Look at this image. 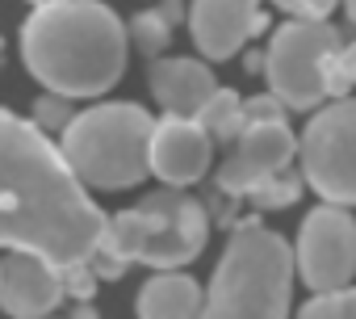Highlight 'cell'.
I'll list each match as a JSON object with an SVG mask.
<instances>
[{
	"mask_svg": "<svg viewBox=\"0 0 356 319\" xmlns=\"http://www.w3.org/2000/svg\"><path fill=\"white\" fill-rule=\"evenodd\" d=\"M105 219L59 147L30 118L0 109V248L67 277L92 265Z\"/></svg>",
	"mask_w": 356,
	"mask_h": 319,
	"instance_id": "cell-1",
	"label": "cell"
},
{
	"mask_svg": "<svg viewBox=\"0 0 356 319\" xmlns=\"http://www.w3.org/2000/svg\"><path fill=\"white\" fill-rule=\"evenodd\" d=\"M126 26L101 0H42L26 17L22 59L30 76L72 101L101 97L126 72Z\"/></svg>",
	"mask_w": 356,
	"mask_h": 319,
	"instance_id": "cell-2",
	"label": "cell"
},
{
	"mask_svg": "<svg viewBox=\"0 0 356 319\" xmlns=\"http://www.w3.org/2000/svg\"><path fill=\"white\" fill-rule=\"evenodd\" d=\"M289 294L293 248L260 219H239L197 319H289Z\"/></svg>",
	"mask_w": 356,
	"mask_h": 319,
	"instance_id": "cell-3",
	"label": "cell"
},
{
	"mask_svg": "<svg viewBox=\"0 0 356 319\" xmlns=\"http://www.w3.org/2000/svg\"><path fill=\"white\" fill-rule=\"evenodd\" d=\"M206 240H210L206 206L181 189H159V194L143 198L134 210L105 219L97 256L113 260L122 269L130 260H143L159 273H176L206 248Z\"/></svg>",
	"mask_w": 356,
	"mask_h": 319,
	"instance_id": "cell-4",
	"label": "cell"
},
{
	"mask_svg": "<svg viewBox=\"0 0 356 319\" xmlns=\"http://www.w3.org/2000/svg\"><path fill=\"white\" fill-rule=\"evenodd\" d=\"M155 118L130 101H105L76 114L63 126L59 155L80 185L92 189H130L147 177V143Z\"/></svg>",
	"mask_w": 356,
	"mask_h": 319,
	"instance_id": "cell-5",
	"label": "cell"
},
{
	"mask_svg": "<svg viewBox=\"0 0 356 319\" xmlns=\"http://www.w3.org/2000/svg\"><path fill=\"white\" fill-rule=\"evenodd\" d=\"M339 30L327 22H285L264 55V76L281 109H314L327 101V63L339 51Z\"/></svg>",
	"mask_w": 356,
	"mask_h": 319,
	"instance_id": "cell-6",
	"label": "cell"
},
{
	"mask_svg": "<svg viewBox=\"0 0 356 319\" xmlns=\"http://www.w3.org/2000/svg\"><path fill=\"white\" fill-rule=\"evenodd\" d=\"M302 177L323 206H356V101L318 109L298 143Z\"/></svg>",
	"mask_w": 356,
	"mask_h": 319,
	"instance_id": "cell-7",
	"label": "cell"
},
{
	"mask_svg": "<svg viewBox=\"0 0 356 319\" xmlns=\"http://www.w3.org/2000/svg\"><path fill=\"white\" fill-rule=\"evenodd\" d=\"M293 273H302L314 294L343 290L356 273V219L339 206H314L302 219Z\"/></svg>",
	"mask_w": 356,
	"mask_h": 319,
	"instance_id": "cell-8",
	"label": "cell"
},
{
	"mask_svg": "<svg viewBox=\"0 0 356 319\" xmlns=\"http://www.w3.org/2000/svg\"><path fill=\"white\" fill-rule=\"evenodd\" d=\"M298 155V134L285 122H256L243 126L231 155L218 169V189L231 198H248L260 181L277 177L289 169V160Z\"/></svg>",
	"mask_w": 356,
	"mask_h": 319,
	"instance_id": "cell-9",
	"label": "cell"
},
{
	"mask_svg": "<svg viewBox=\"0 0 356 319\" xmlns=\"http://www.w3.org/2000/svg\"><path fill=\"white\" fill-rule=\"evenodd\" d=\"M214 143L189 118H159L147 143V173H155L168 189H185L206 177Z\"/></svg>",
	"mask_w": 356,
	"mask_h": 319,
	"instance_id": "cell-10",
	"label": "cell"
},
{
	"mask_svg": "<svg viewBox=\"0 0 356 319\" xmlns=\"http://www.w3.org/2000/svg\"><path fill=\"white\" fill-rule=\"evenodd\" d=\"M264 30L260 0H193L189 5V34L206 59H231L243 51L252 34Z\"/></svg>",
	"mask_w": 356,
	"mask_h": 319,
	"instance_id": "cell-11",
	"label": "cell"
},
{
	"mask_svg": "<svg viewBox=\"0 0 356 319\" xmlns=\"http://www.w3.org/2000/svg\"><path fill=\"white\" fill-rule=\"evenodd\" d=\"M63 277L38 256L13 252L0 260V311L13 319H47L63 302Z\"/></svg>",
	"mask_w": 356,
	"mask_h": 319,
	"instance_id": "cell-12",
	"label": "cell"
},
{
	"mask_svg": "<svg viewBox=\"0 0 356 319\" xmlns=\"http://www.w3.org/2000/svg\"><path fill=\"white\" fill-rule=\"evenodd\" d=\"M147 84L151 97L163 105V118H189V122H197V114L218 88L210 63L202 59H151Z\"/></svg>",
	"mask_w": 356,
	"mask_h": 319,
	"instance_id": "cell-13",
	"label": "cell"
},
{
	"mask_svg": "<svg viewBox=\"0 0 356 319\" xmlns=\"http://www.w3.org/2000/svg\"><path fill=\"white\" fill-rule=\"evenodd\" d=\"M202 286L189 273H155L138 290V319H197Z\"/></svg>",
	"mask_w": 356,
	"mask_h": 319,
	"instance_id": "cell-14",
	"label": "cell"
},
{
	"mask_svg": "<svg viewBox=\"0 0 356 319\" xmlns=\"http://www.w3.org/2000/svg\"><path fill=\"white\" fill-rule=\"evenodd\" d=\"M239 105H243L239 93H231V88H214V97H210L206 109L197 114V126L210 134V143H214V139H222V143H235V139H239V130H243V122H239Z\"/></svg>",
	"mask_w": 356,
	"mask_h": 319,
	"instance_id": "cell-15",
	"label": "cell"
},
{
	"mask_svg": "<svg viewBox=\"0 0 356 319\" xmlns=\"http://www.w3.org/2000/svg\"><path fill=\"white\" fill-rule=\"evenodd\" d=\"M126 38H134V47H138L147 59H159V51H163V47H168V38H172V26L151 9V13H138V17L130 22Z\"/></svg>",
	"mask_w": 356,
	"mask_h": 319,
	"instance_id": "cell-16",
	"label": "cell"
},
{
	"mask_svg": "<svg viewBox=\"0 0 356 319\" xmlns=\"http://www.w3.org/2000/svg\"><path fill=\"white\" fill-rule=\"evenodd\" d=\"M298 319H356V286H343V290H331V294H314Z\"/></svg>",
	"mask_w": 356,
	"mask_h": 319,
	"instance_id": "cell-17",
	"label": "cell"
},
{
	"mask_svg": "<svg viewBox=\"0 0 356 319\" xmlns=\"http://www.w3.org/2000/svg\"><path fill=\"white\" fill-rule=\"evenodd\" d=\"M298 194H302V177L285 169V173H277V177H268V181H260L248 198H252L256 206H273V210H281V206H289Z\"/></svg>",
	"mask_w": 356,
	"mask_h": 319,
	"instance_id": "cell-18",
	"label": "cell"
},
{
	"mask_svg": "<svg viewBox=\"0 0 356 319\" xmlns=\"http://www.w3.org/2000/svg\"><path fill=\"white\" fill-rule=\"evenodd\" d=\"M356 84V42L339 47L327 63V97H348V88Z\"/></svg>",
	"mask_w": 356,
	"mask_h": 319,
	"instance_id": "cell-19",
	"label": "cell"
},
{
	"mask_svg": "<svg viewBox=\"0 0 356 319\" xmlns=\"http://www.w3.org/2000/svg\"><path fill=\"white\" fill-rule=\"evenodd\" d=\"M277 9H285L293 22H327L335 0H273Z\"/></svg>",
	"mask_w": 356,
	"mask_h": 319,
	"instance_id": "cell-20",
	"label": "cell"
},
{
	"mask_svg": "<svg viewBox=\"0 0 356 319\" xmlns=\"http://www.w3.org/2000/svg\"><path fill=\"white\" fill-rule=\"evenodd\" d=\"M72 118H76V114L63 105V97H55V101H51V97H42V101H38V109H34V126H38L42 134H47V126H51V130H63Z\"/></svg>",
	"mask_w": 356,
	"mask_h": 319,
	"instance_id": "cell-21",
	"label": "cell"
},
{
	"mask_svg": "<svg viewBox=\"0 0 356 319\" xmlns=\"http://www.w3.org/2000/svg\"><path fill=\"white\" fill-rule=\"evenodd\" d=\"M239 122H243V126H256V122H285V114H281V105H277L273 97H256V101H243V105H239Z\"/></svg>",
	"mask_w": 356,
	"mask_h": 319,
	"instance_id": "cell-22",
	"label": "cell"
},
{
	"mask_svg": "<svg viewBox=\"0 0 356 319\" xmlns=\"http://www.w3.org/2000/svg\"><path fill=\"white\" fill-rule=\"evenodd\" d=\"M343 9H348V22L356 26V0H343Z\"/></svg>",
	"mask_w": 356,
	"mask_h": 319,
	"instance_id": "cell-23",
	"label": "cell"
},
{
	"mask_svg": "<svg viewBox=\"0 0 356 319\" xmlns=\"http://www.w3.org/2000/svg\"><path fill=\"white\" fill-rule=\"evenodd\" d=\"M47 319H51V315H47Z\"/></svg>",
	"mask_w": 356,
	"mask_h": 319,
	"instance_id": "cell-24",
	"label": "cell"
}]
</instances>
